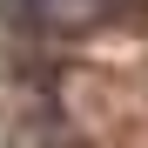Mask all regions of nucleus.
Returning a JSON list of instances; mask_svg holds the SVG:
<instances>
[{"instance_id": "nucleus-1", "label": "nucleus", "mask_w": 148, "mask_h": 148, "mask_svg": "<svg viewBox=\"0 0 148 148\" xmlns=\"http://www.w3.org/2000/svg\"><path fill=\"white\" fill-rule=\"evenodd\" d=\"M148 0H0V20L27 27L34 40H61V34H88V27H108V20H128Z\"/></svg>"}]
</instances>
